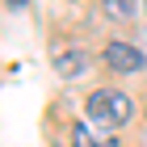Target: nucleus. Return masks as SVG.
Here are the masks:
<instances>
[{
    "instance_id": "f03ea898",
    "label": "nucleus",
    "mask_w": 147,
    "mask_h": 147,
    "mask_svg": "<svg viewBox=\"0 0 147 147\" xmlns=\"http://www.w3.org/2000/svg\"><path fill=\"white\" fill-rule=\"evenodd\" d=\"M105 63H109L113 71H122V76H135V71L147 67V55L139 51V46L122 42V38H113V42L105 46Z\"/></svg>"
},
{
    "instance_id": "7ed1b4c3",
    "label": "nucleus",
    "mask_w": 147,
    "mask_h": 147,
    "mask_svg": "<svg viewBox=\"0 0 147 147\" xmlns=\"http://www.w3.org/2000/svg\"><path fill=\"white\" fill-rule=\"evenodd\" d=\"M51 67L63 80H71V76H80V71H88V55H84V51H55Z\"/></svg>"
},
{
    "instance_id": "20e7f679",
    "label": "nucleus",
    "mask_w": 147,
    "mask_h": 147,
    "mask_svg": "<svg viewBox=\"0 0 147 147\" xmlns=\"http://www.w3.org/2000/svg\"><path fill=\"white\" fill-rule=\"evenodd\" d=\"M71 147H118V139L101 135V130H92V126H76V130H71Z\"/></svg>"
},
{
    "instance_id": "39448f33",
    "label": "nucleus",
    "mask_w": 147,
    "mask_h": 147,
    "mask_svg": "<svg viewBox=\"0 0 147 147\" xmlns=\"http://www.w3.org/2000/svg\"><path fill=\"white\" fill-rule=\"evenodd\" d=\"M105 13H109V17H130V4H126V0H109V4H105Z\"/></svg>"
},
{
    "instance_id": "f257e3e1",
    "label": "nucleus",
    "mask_w": 147,
    "mask_h": 147,
    "mask_svg": "<svg viewBox=\"0 0 147 147\" xmlns=\"http://www.w3.org/2000/svg\"><path fill=\"white\" fill-rule=\"evenodd\" d=\"M130 113H135V101L118 88H97L88 97V118L97 126H105V130H122L130 122Z\"/></svg>"
}]
</instances>
